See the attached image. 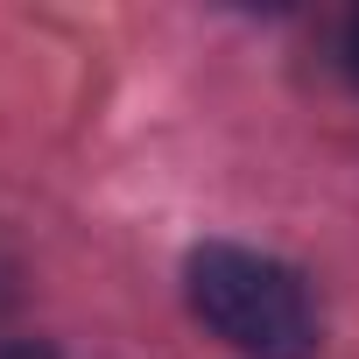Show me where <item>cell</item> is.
Returning a JSON list of instances; mask_svg holds the SVG:
<instances>
[{"label":"cell","mask_w":359,"mask_h":359,"mask_svg":"<svg viewBox=\"0 0 359 359\" xmlns=\"http://www.w3.org/2000/svg\"><path fill=\"white\" fill-rule=\"evenodd\" d=\"M184 282H191V310L240 359H310L317 352V303H310L303 275L282 268L275 254L212 240L191 254Z\"/></svg>","instance_id":"1"},{"label":"cell","mask_w":359,"mask_h":359,"mask_svg":"<svg viewBox=\"0 0 359 359\" xmlns=\"http://www.w3.org/2000/svg\"><path fill=\"white\" fill-rule=\"evenodd\" d=\"M345 71H352V78H359V15H352V22H345Z\"/></svg>","instance_id":"2"},{"label":"cell","mask_w":359,"mask_h":359,"mask_svg":"<svg viewBox=\"0 0 359 359\" xmlns=\"http://www.w3.org/2000/svg\"><path fill=\"white\" fill-rule=\"evenodd\" d=\"M0 359H50L43 345H0Z\"/></svg>","instance_id":"3"}]
</instances>
